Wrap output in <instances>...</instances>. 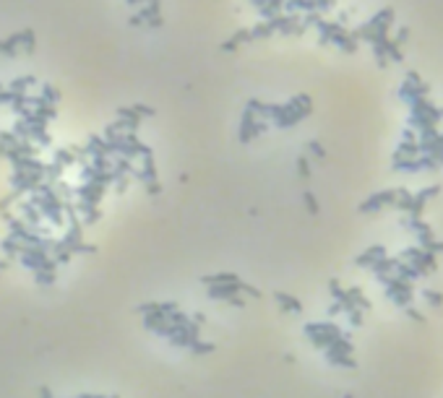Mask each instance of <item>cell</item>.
<instances>
[{
  "mask_svg": "<svg viewBox=\"0 0 443 398\" xmlns=\"http://www.w3.org/2000/svg\"><path fill=\"white\" fill-rule=\"evenodd\" d=\"M297 167H300V177H308V174H310V167H308L305 159H300V162H297Z\"/></svg>",
  "mask_w": 443,
  "mask_h": 398,
  "instance_id": "3",
  "label": "cell"
},
{
  "mask_svg": "<svg viewBox=\"0 0 443 398\" xmlns=\"http://www.w3.org/2000/svg\"><path fill=\"white\" fill-rule=\"evenodd\" d=\"M425 297L430 299L433 305H441V294H435V291H425Z\"/></svg>",
  "mask_w": 443,
  "mask_h": 398,
  "instance_id": "4",
  "label": "cell"
},
{
  "mask_svg": "<svg viewBox=\"0 0 443 398\" xmlns=\"http://www.w3.org/2000/svg\"><path fill=\"white\" fill-rule=\"evenodd\" d=\"M310 151H313V156H318V159H321V156H326V151H323V146H321V143H316V141L310 143Z\"/></svg>",
  "mask_w": 443,
  "mask_h": 398,
  "instance_id": "2",
  "label": "cell"
},
{
  "mask_svg": "<svg viewBox=\"0 0 443 398\" xmlns=\"http://www.w3.org/2000/svg\"><path fill=\"white\" fill-rule=\"evenodd\" d=\"M422 96H427V86L420 81L417 73H410L407 81H404V86H401V99L414 102V99H422Z\"/></svg>",
  "mask_w": 443,
  "mask_h": 398,
  "instance_id": "1",
  "label": "cell"
}]
</instances>
